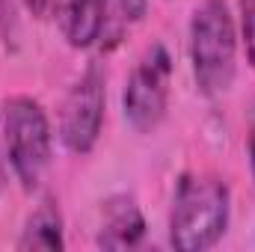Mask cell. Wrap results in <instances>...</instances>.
<instances>
[{"label": "cell", "instance_id": "cell-1", "mask_svg": "<svg viewBox=\"0 0 255 252\" xmlns=\"http://www.w3.org/2000/svg\"><path fill=\"white\" fill-rule=\"evenodd\" d=\"M232 220V190L223 178L208 172H184L172 193L169 247L175 252L214 250Z\"/></svg>", "mask_w": 255, "mask_h": 252}, {"label": "cell", "instance_id": "cell-9", "mask_svg": "<svg viewBox=\"0 0 255 252\" xmlns=\"http://www.w3.org/2000/svg\"><path fill=\"white\" fill-rule=\"evenodd\" d=\"M21 3L18 0H0V45L6 51H18L21 45Z\"/></svg>", "mask_w": 255, "mask_h": 252}, {"label": "cell", "instance_id": "cell-10", "mask_svg": "<svg viewBox=\"0 0 255 252\" xmlns=\"http://www.w3.org/2000/svg\"><path fill=\"white\" fill-rule=\"evenodd\" d=\"M238 36L247 63L255 68V0H238Z\"/></svg>", "mask_w": 255, "mask_h": 252}, {"label": "cell", "instance_id": "cell-13", "mask_svg": "<svg viewBox=\"0 0 255 252\" xmlns=\"http://www.w3.org/2000/svg\"><path fill=\"white\" fill-rule=\"evenodd\" d=\"M247 157H250V172L255 178V95L247 107Z\"/></svg>", "mask_w": 255, "mask_h": 252}, {"label": "cell", "instance_id": "cell-8", "mask_svg": "<svg viewBox=\"0 0 255 252\" xmlns=\"http://www.w3.org/2000/svg\"><path fill=\"white\" fill-rule=\"evenodd\" d=\"M18 252H30V250H45V252H60L65 250V223H63V211L57 205V199L45 196L30 217L24 220V229L15 241Z\"/></svg>", "mask_w": 255, "mask_h": 252}, {"label": "cell", "instance_id": "cell-4", "mask_svg": "<svg viewBox=\"0 0 255 252\" xmlns=\"http://www.w3.org/2000/svg\"><path fill=\"white\" fill-rule=\"evenodd\" d=\"M172 95V54L154 42L133 63L122 89V116L136 133H154L169 113Z\"/></svg>", "mask_w": 255, "mask_h": 252}, {"label": "cell", "instance_id": "cell-14", "mask_svg": "<svg viewBox=\"0 0 255 252\" xmlns=\"http://www.w3.org/2000/svg\"><path fill=\"white\" fill-rule=\"evenodd\" d=\"M3 181H6V172H3V154H0V187H3Z\"/></svg>", "mask_w": 255, "mask_h": 252}, {"label": "cell", "instance_id": "cell-6", "mask_svg": "<svg viewBox=\"0 0 255 252\" xmlns=\"http://www.w3.org/2000/svg\"><path fill=\"white\" fill-rule=\"evenodd\" d=\"M145 217L133 196L116 193L101 202V223L95 232L98 250H133L145 238Z\"/></svg>", "mask_w": 255, "mask_h": 252}, {"label": "cell", "instance_id": "cell-7", "mask_svg": "<svg viewBox=\"0 0 255 252\" xmlns=\"http://www.w3.org/2000/svg\"><path fill=\"white\" fill-rule=\"evenodd\" d=\"M57 15H60V30L68 48L89 51L107 36L110 0H60Z\"/></svg>", "mask_w": 255, "mask_h": 252}, {"label": "cell", "instance_id": "cell-12", "mask_svg": "<svg viewBox=\"0 0 255 252\" xmlns=\"http://www.w3.org/2000/svg\"><path fill=\"white\" fill-rule=\"evenodd\" d=\"M18 3H21V9H24L30 18L48 21V18L57 12V3H60V0H18Z\"/></svg>", "mask_w": 255, "mask_h": 252}, {"label": "cell", "instance_id": "cell-11", "mask_svg": "<svg viewBox=\"0 0 255 252\" xmlns=\"http://www.w3.org/2000/svg\"><path fill=\"white\" fill-rule=\"evenodd\" d=\"M116 12H119L122 24H136V21L145 18L148 0H119V3H116Z\"/></svg>", "mask_w": 255, "mask_h": 252}, {"label": "cell", "instance_id": "cell-3", "mask_svg": "<svg viewBox=\"0 0 255 252\" xmlns=\"http://www.w3.org/2000/svg\"><path fill=\"white\" fill-rule=\"evenodd\" d=\"M3 160L9 163L21 190L33 193L42 184L54 157V130L45 107L30 95L3 101Z\"/></svg>", "mask_w": 255, "mask_h": 252}, {"label": "cell", "instance_id": "cell-2", "mask_svg": "<svg viewBox=\"0 0 255 252\" xmlns=\"http://www.w3.org/2000/svg\"><path fill=\"white\" fill-rule=\"evenodd\" d=\"M238 21L226 0H202L187 30L193 83L202 98H220L238 77Z\"/></svg>", "mask_w": 255, "mask_h": 252}, {"label": "cell", "instance_id": "cell-5", "mask_svg": "<svg viewBox=\"0 0 255 252\" xmlns=\"http://www.w3.org/2000/svg\"><path fill=\"white\" fill-rule=\"evenodd\" d=\"M107 110V71L101 63H89L83 74L71 83L60 110V142L68 154L86 157L104 127Z\"/></svg>", "mask_w": 255, "mask_h": 252}]
</instances>
